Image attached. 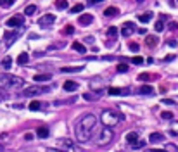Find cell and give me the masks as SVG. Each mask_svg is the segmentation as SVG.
Instances as JSON below:
<instances>
[{"label":"cell","mask_w":178,"mask_h":152,"mask_svg":"<svg viewBox=\"0 0 178 152\" xmlns=\"http://www.w3.org/2000/svg\"><path fill=\"white\" fill-rule=\"evenodd\" d=\"M145 45H147V47H156V45H158V38H156V36H147V38H145Z\"/></svg>","instance_id":"obj_24"},{"label":"cell","mask_w":178,"mask_h":152,"mask_svg":"<svg viewBox=\"0 0 178 152\" xmlns=\"http://www.w3.org/2000/svg\"><path fill=\"white\" fill-rule=\"evenodd\" d=\"M45 152H66V150H59V149H47Z\"/></svg>","instance_id":"obj_46"},{"label":"cell","mask_w":178,"mask_h":152,"mask_svg":"<svg viewBox=\"0 0 178 152\" xmlns=\"http://www.w3.org/2000/svg\"><path fill=\"white\" fill-rule=\"evenodd\" d=\"M100 2H102V0H88V4H92V5H94V4H100Z\"/></svg>","instance_id":"obj_47"},{"label":"cell","mask_w":178,"mask_h":152,"mask_svg":"<svg viewBox=\"0 0 178 152\" xmlns=\"http://www.w3.org/2000/svg\"><path fill=\"white\" fill-rule=\"evenodd\" d=\"M62 88L66 90V92H75V90H78V83L76 81H66L62 85Z\"/></svg>","instance_id":"obj_12"},{"label":"cell","mask_w":178,"mask_h":152,"mask_svg":"<svg viewBox=\"0 0 178 152\" xmlns=\"http://www.w3.org/2000/svg\"><path fill=\"white\" fill-rule=\"evenodd\" d=\"M36 137L38 138H47L48 137V128L47 126H40V128L36 130Z\"/></svg>","instance_id":"obj_17"},{"label":"cell","mask_w":178,"mask_h":152,"mask_svg":"<svg viewBox=\"0 0 178 152\" xmlns=\"http://www.w3.org/2000/svg\"><path fill=\"white\" fill-rule=\"evenodd\" d=\"M47 92H50V87H41V85H31V87L24 88L23 95H24V97H36V95H41V93H47Z\"/></svg>","instance_id":"obj_5"},{"label":"cell","mask_w":178,"mask_h":152,"mask_svg":"<svg viewBox=\"0 0 178 152\" xmlns=\"http://www.w3.org/2000/svg\"><path fill=\"white\" fill-rule=\"evenodd\" d=\"M152 17H154L152 12H145V14H142V16H138V21H140V23H149Z\"/></svg>","instance_id":"obj_23"},{"label":"cell","mask_w":178,"mask_h":152,"mask_svg":"<svg viewBox=\"0 0 178 152\" xmlns=\"http://www.w3.org/2000/svg\"><path fill=\"white\" fill-rule=\"evenodd\" d=\"M2 66H4V69H9L12 66V59H11V57H5V59L2 61Z\"/></svg>","instance_id":"obj_33"},{"label":"cell","mask_w":178,"mask_h":152,"mask_svg":"<svg viewBox=\"0 0 178 152\" xmlns=\"http://www.w3.org/2000/svg\"><path fill=\"white\" fill-rule=\"evenodd\" d=\"M118 14H119L118 7H107V9L104 11V16H106V17H114V16H118Z\"/></svg>","instance_id":"obj_13"},{"label":"cell","mask_w":178,"mask_h":152,"mask_svg":"<svg viewBox=\"0 0 178 152\" xmlns=\"http://www.w3.org/2000/svg\"><path fill=\"white\" fill-rule=\"evenodd\" d=\"M73 48H75L76 52H80V54H85V52H87V47H85L83 43H78V41H73Z\"/></svg>","instance_id":"obj_22"},{"label":"cell","mask_w":178,"mask_h":152,"mask_svg":"<svg viewBox=\"0 0 178 152\" xmlns=\"http://www.w3.org/2000/svg\"><path fill=\"white\" fill-rule=\"evenodd\" d=\"M168 45H170V47H175V45H176V41H175V40H170V41H168Z\"/></svg>","instance_id":"obj_49"},{"label":"cell","mask_w":178,"mask_h":152,"mask_svg":"<svg viewBox=\"0 0 178 152\" xmlns=\"http://www.w3.org/2000/svg\"><path fill=\"white\" fill-rule=\"evenodd\" d=\"M19 35H21L19 29H16V31H12V33H11V31H7V33H5V40H9L11 43H12V41L16 40V38H17Z\"/></svg>","instance_id":"obj_16"},{"label":"cell","mask_w":178,"mask_h":152,"mask_svg":"<svg viewBox=\"0 0 178 152\" xmlns=\"http://www.w3.org/2000/svg\"><path fill=\"white\" fill-rule=\"evenodd\" d=\"M145 145V140H137L135 144H133V149H142Z\"/></svg>","instance_id":"obj_35"},{"label":"cell","mask_w":178,"mask_h":152,"mask_svg":"<svg viewBox=\"0 0 178 152\" xmlns=\"http://www.w3.org/2000/svg\"><path fill=\"white\" fill-rule=\"evenodd\" d=\"M92 21H94V16H92V14H81V16H80V24H83V26L90 24Z\"/></svg>","instance_id":"obj_10"},{"label":"cell","mask_w":178,"mask_h":152,"mask_svg":"<svg viewBox=\"0 0 178 152\" xmlns=\"http://www.w3.org/2000/svg\"><path fill=\"white\" fill-rule=\"evenodd\" d=\"M133 31H135V24L130 23V21H128V23H124L123 28H121V35H123V36H130Z\"/></svg>","instance_id":"obj_9"},{"label":"cell","mask_w":178,"mask_h":152,"mask_svg":"<svg viewBox=\"0 0 178 152\" xmlns=\"http://www.w3.org/2000/svg\"><path fill=\"white\" fill-rule=\"evenodd\" d=\"M161 116H163V119H173V112H170V111H166V112H163Z\"/></svg>","instance_id":"obj_38"},{"label":"cell","mask_w":178,"mask_h":152,"mask_svg":"<svg viewBox=\"0 0 178 152\" xmlns=\"http://www.w3.org/2000/svg\"><path fill=\"white\" fill-rule=\"evenodd\" d=\"M170 29H171V31H176V29H178V23H175V21L170 23Z\"/></svg>","instance_id":"obj_42"},{"label":"cell","mask_w":178,"mask_h":152,"mask_svg":"<svg viewBox=\"0 0 178 152\" xmlns=\"http://www.w3.org/2000/svg\"><path fill=\"white\" fill-rule=\"evenodd\" d=\"M131 62H133V64H142V62H144V59H142V57H133V59H131Z\"/></svg>","instance_id":"obj_41"},{"label":"cell","mask_w":178,"mask_h":152,"mask_svg":"<svg viewBox=\"0 0 178 152\" xmlns=\"http://www.w3.org/2000/svg\"><path fill=\"white\" fill-rule=\"evenodd\" d=\"M124 93H128V90L116 88V87H111L109 88V95H124Z\"/></svg>","instance_id":"obj_18"},{"label":"cell","mask_w":178,"mask_h":152,"mask_svg":"<svg viewBox=\"0 0 178 152\" xmlns=\"http://www.w3.org/2000/svg\"><path fill=\"white\" fill-rule=\"evenodd\" d=\"M52 78V74H48V73H45V74H35L33 76V80L36 83H41V81H48Z\"/></svg>","instance_id":"obj_15"},{"label":"cell","mask_w":178,"mask_h":152,"mask_svg":"<svg viewBox=\"0 0 178 152\" xmlns=\"http://www.w3.org/2000/svg\"><path fill=\"white\" fill-rule=\"evenodd\" d=\"M38 109H41V104L38 100H33V102L29 104V111H38Z\"/></svg>","instance_id":"obj_31"},{"label":"cell","mask_w":178,"mask_h":152,"mask_svg":"<svg viewBox=\"0 0 178 152\" xmlns=\"http://www.w3.org/2000/svg\"><path fill=\"white\" fill-rule=\"evenodd\" d=\"M83 9H85V5H83V4H76L75 7H71V12H73V14H78V12H81Z\"/></svg>","instance_id":"obj_30"},{"label":"cell","mask_w":178,"mask_h":152,"mask_svg":"<svg viewBox=\"0 0 178 152\" xmlns=\"http://www.w3.org/2000/svg\"><path fill=\"white\" fill-rule=\"evenodd\" d=\"M118 73H126V71H128V66H126V64H118Z\"/></svg>","instance_id":"obj_34"},{"label":"cell","mask_w":178,"mask_h":152,"mask_svg":"<svg viewBox=\"0 0 178 152\" xmlns=\"http://www.w3.org/2000/svg\"><path fill=\"white\" fill-rule=\"evenodd\" d=\"M24 24V17L23 16H14L11 19H7V26L9 28H21Z\"/></svg>","instance_id":"obj_8"},{"label":"cell","mask_w":178,"mask_h":152,"mask_svg":"<svg viewBox=\"0 0 178 152\" xmlns=\"http://www.w3.org/2000/svg\"><path fill=\"white\" fill-rule=\"evenodd\" d=\"M123 119H124V116L121 114V112H118V111L106 109V111H102V114H100V121H102V124L104 126H107V128H114V126H118Z\"/></svg>","instance_id":"obj_2"},{"label":"cell","mask_w":178,"mask_h":152,"mask_svg":"<svg viewBox=\"0 0 178 152\" xmlns=\"http://www.w3.org/2000/svg\"><path fill=\"white\" fill-rule=\"evenodd\" d=\"M35 12H36V5H28L26 9H24V14H26V16H33Z\"/></svg>","instance_id":"obj_28"},{"label":"cell","mask_w":178,"mask_h":152,"mask_svg":"<svg viewBox=\"0 0 178 152\" xmlns=\"http://www.w3.org/2000/svg\"><path fill=\"white\" fill-rule=\"evenodd\" d=\"M5 99H7V95L4 93V92H0V100H5Z\"/></svg>","instance_id":"obj_48"},{"label":"cell","mask_w":178,"mask_h":152,"mask_svg":"<svg viewBox=\"0 0 178 152\" xmlns=\"http://www.w3.org/2000/svg\"><path fill=\"white\" fill-rule=\"evenodd\" d=\"M95 128H97V117L94 114H85L76 124V140L78 142H88Z\"/></svg>","instance_id":"obj_1"},{"label":"cell","mask_w":178,"mask_h":152,"mask_svg":"<svg viewBox=\"0 0 178 152\" xmlns=\"http://www.w3.org/2000/svg\"><path fill=\"white\" fill-rule=\"evenodd\" d=\"M114 138V133H112V128H107V126H102L100 131H99V137H97L95 144L104 147V145L111 144V140Z\"/></svg>","instance_id":"obj_4"},{"label":"cell","mask_w":178,"mask_h":152,"mask_svg":"<svg viewBox=\"0 0 178 152\" xmlns=\"http://www.w3.org/2000/svg\"><path fill=\"white\" fill-rule=\"evenodd\" d=\"M29 61V55L26 54V52H23V54H19V57H17V64H21V66H24L26 62Z\"/></svg>","instance_id":"obj_25"},{"label":"cell","mask_w":178,"mask_h":152,"mask_svg":"<svg viewBox=\"0 0 178 152\" xmlns=\"http://www.w3.org/2000/svg\"><path fill=\"white\" fill-rule=\"evenodd\" d=\"M107 36H109V38H116L118 36V28L116 26H109V29H107Z\"/></svg>","instance_id":"obj_26"},{"label":"cell","mask_w":178,"mask_h":152,"mask_svg":"<svg viewBox=\"0 0 178 152\" xmlns=\"http://www.w3.org/2000/svg\"><path fill=\"white\" fill-rule=\"evenodd\" d=\"M54 21H55V16H54V14H45V16H41L40 19H38V26L47 28V26H50Z\"/></svg>","instance_id":"obj_7"},{"label":"cell","mask_w":178,"mask_h":152,"mask_svg":"<svg viewBox=\"0 0 178 152\" xmlns=\"http://www.w3.org/2000/svg\"><path fill=\"white\" fill-rule=\"evenodd\" d=\"M85 41H87V43H94V41H95V40H94L92 36H87V38H85Z\"/></svg>","instance_id":"obj_45"},{"label":"cell","mask_w":178,"mask_h":152,"mask_svg":"<svg viewBox=\"0 0 178 152\" xmlns=\"http://www.w3.org/2000/svg\"><path fill=\"white\" fill-rule=\"evenodd\" d=\"M164 19H166V16H161V19L158 21V23H156V24H154V29H156V31H163V29H164Z\"/></svg>","instance_id":"obj_20"},{"label":"cell","mask_w":178,"mask_h":152,"mask_svg":"<svg viewBox=\"0 0 178 152\" xmlns=\"http://www.w3.org/2000/svg\"><path fill=\"white\" fill-rule=\"evenodd\" d=\"M12 5H14V0H0V7H4V9L12 7Z\"/></svg>","instance_id":"obj_32"},{"label":"cell","mask_w":178,"mask_h":152,"mask_svg":"<svg viewBox=\"0 0 178 152\" xmlns=\"http://www.w3.org/2000/svg\"><path fill=\"white\" fill-rule=\"evenodd\" d=\"M138 80H140V81H149L151 76H149V73H142V74L138 76Z\"/></svg>","instance_id":"obj_36"},{"label":"cell","mask_w":178,"mask_h":152,"mask_svg":"<svg viewBox=\"0 0 178 152\" xmlns=\"http://www.w3.org/2000/svg\"><path fill=\"white\" fill-rule=\"evenodd\" d=\"M24 85V80L19 76L9 74V73H2L0 74V88H7V90H17Z\"/></svg>","instance_id":"obj_3"},{"label":"cell","mask_w":178,"mask_h":152,"mask_svg":"<svg viewBox=\"0 0 178 152\" xmlns=\"http://www.w3.org/2000/svg\"><path fill=\"white\" fill-rule=\"evenodd\" d=\"M24 140H28V142L33 140V135H31V133H26V135H24Z\"/></svg>","instance_id":"obj_44"},{"label":"cell","mask_w":178,"mask_h":152,"mask_svg":"<svg viewBox=\"0 0 178 152\" xmlns=\"http://www.w3.org/2000/svg\"><path fill=\"white\" fill-rule=\"evenodd\" d=\"M138 93H142V95H152V93H154V88H152L151 85H142V87L138 88Z\"/></svg>","instance_id":"obj_11"},{"label":"cell","mask_w":178,"mask_h":152,"mask_svg":"<svg viewBox=\"0 0 178 152\" xmlns=\"http://www.w3.org/2000/svg\"><path fill=\"white\" fill-rule=\"evenodd\" d=\"M163 138H164V137H163L161 133H152L151 137H149V142H151V144H159Z\"/></svg>","instance_id":"obj_21"},{"label":"cell","mask_w":178,"mask_h":152,"mask_svg":"<svg viewBox=\"0 0 178 152\" xmlns=\"http://www.w3.org/2000/svg\"><path fill=\"white\" fill-rule=\"evenodd\" d=\"M137 2H138V4H142V2H144V0H137Z\"/></svg>","instance_id":"obj_51"},{"label":"cell","mask_w":178,"mask_h":152,"mask_svg":"<svg viewBox=\"0 0 178 152\" xmlns=\"http://www.w3.org/2000/svg\"><path fill=\"white\" fill-rule=\"evenodd\" d=\"M137 140H138V133H137V131H130V133L126 135V142H128V144L133 145Z\"/></svg>","instance_id":"obj_19"},{"label":"cell","mask_w":178,"mask_h":152,"mask_svg":"<svg viewBox=\"0 0 178 152\" xmlns=\"http://www.w3.org/2000/svg\"><path fill=\"white\" fill-rule=\"evenodd\" d=\"M163 104H168V105H173V100H170V99H163Z\"/></svg>","instance_id":"obj_43"},{"label":"cell","mask_w":178,"mask_h":152,"mask_svg":"<svg viewBox=\"0 0 178 152\" xmlns=\"http://www.w3.org/2000/svg\"><path fill=\"white\" fill-rule=\"evenodd\" d=\"M83 69H85V66H71V68H62L61 71L62 73H80Z\"/></svg>","instance_id":"obj_14"},{"label":"cell","mask_w":178,"mask_h":152,"mask_svg":"<svg viewBox=\"0 0 178 152\" xmlns=\"http://www.w3.org/2000/svg\"><path fill=\"white\" fill-rule=\"evenodd\" d=\"M55 7H57L59 11H64V9L68 7V0H57V2H55Z\"/></svg>","instance_id":"obj_27"},{"label":"cell","mask_w":178,"mask_h":152,"mask_svg":"<svg viewBox=\"0 0 178 152\" xmlns=\"http://www.w3.org/2000/svg\"><path fill=\"white\" fill-rule=\"evenodd\" d=\"M85 100H97V97H95V93H94V95H92V93H85Z\"/></svg>","instance_id":"obj_39"},{"label":"cell","mask_w":178,"mask_h":152,"mask_svg":"<svg viewBox=\"0 0 178 152\" xmlns=\"http://www.w3.org/2000/svg\"><path fill=\"white\" fill-rule=\"evenodd\" d=\"M149 152H166V150H161V149H152V150H149Z\"/></svg>","instance_id":"obj_50"},{"label":"cell","mask_w":178,"mask_h":152,"mask_svg":"<svg viewBox=\"0 0 178 152\" xmlns=\"http://www.w3.org/2000/svg\"><path fill=\"white\" fill-rule=\"evenodd\" d=\"M90 88L94 90V93H102L104 90H106V83H104V80L100 76H95L90 81Z\"/></svg>","instance_id":"obj_6"},{"label":"cell","mask_w":178,"mask_h":152,"mask_svg":"<svg viewBox=\"0 0 178 152\" xmlns=\"http://www.w3.org/2000/svg\"><path fill=\"white\" fill-rule=\"evenodd\" d=\"M62 33H64V35H73V33H75V28H73V26H66Z\"/></svg>","instance_id":"obj_37"},{"label":"cell","mask_w":178,"mask_h":152,"mask_svg":"<svg viewBox=\"0 0 178 152\" xmlns=\"http://www.w3.org/2000/svg\"><path fill=\"white\" fill-rule=\"evenodd\" d=\"M170 135H171V137H176V135H178V121L171 124V128H170Z\"/></svg>","instance_id":"obj_29"},{"label":"cell","mask_w":178,"mask_h":152,"mask_svg":"<svg viewBox=\"0 0 178 152\" xmlns=\"http://www.w3.org/2000/svg\"><path fill=\"white\" fill-rule=\"evenodd\" d=\"M0 152H2V145H0Z\"/></svg>","instance_id":"obj_52"},{"label":"cell","mask_w":178,"mask_h":152,"mask_svg":"<svg viewBox=\"0 0 178 152\" xmlns=\"http://www.w3.org/2000/svg\"><path fill=\"white\" fill-rule=\"evenodd\" d=\"M128 47H130L131 52H138V48H140V47H138V43H130Z\"/></svg>","instance_id":"obj_40"}]
</instances>
